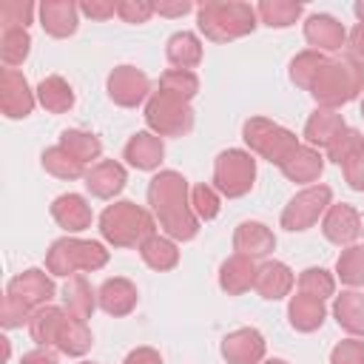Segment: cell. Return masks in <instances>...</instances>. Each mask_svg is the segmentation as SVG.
<instances>
[{"mask_svg": "<svg viewBox=\"0 0 364 364\" xmlns=\"http://www.w3.org/2000/svg\"><path fill=\"white\" fill-rule=\"evenodd\" d=\"M148 205L154 219L173 242H191L199 233V219L191 208L188 179L179 171H159L148 182Z\"/></svg>", "mask_w": 364, "mask_h": 364, "instance_id": "cell-1", "label": "cell"}, {"mask_svg": "<svg viewBox=\"0 0 364 364\" xmlns=\"http://www.w3.org/2000/svg\"><path fill=\"white\" fill-rule=\"evenodd\" d=\"M307 91L318 102V108L338 111L344 102L355 100L364 91V60H355L350 54L327 57Z\"/></svg>", "mask_w": 364, "mask_h": 364, "instance_id": "cell-2", "label": "cell"}, {"mask_svg": "<svg viewBox=\"0 0 364 364\" xmlns=\"http://www.w3.org/2000/svg\"><path fill=\"white\" fill-rule=\"evenodd\" d=\"M196 26L210 43H230L259 26L256 6L239 0H208L196 6Z\"/></svg>", "mask_w": 364, "mask_h": 364, "instance_id": "cell-3", "label": "cell"}, {"mask_svg": "<svg viewBox=\"0 0 364 364\" xmlns=\"http://www.w3.org/2000/svg\"><path fill=\"white\" fill-rule=\"evenodd\" d=\"M100 233L114 247H136L156 233V219L131 199H119L100 213Z\"/></svg>", "mask_w": 364, "mask_h": 364, "instance_id": "cell-4", "label": "cell"}, {"mask_svg": "<svg viewBox=\"0 0 364 364\" xmlns=\"http://www.w3.org/2000/svg\"><path fill=\"white\" fill-rule=\"evenodd\" d=\"M108 264V250L102 242L91 239H77V236H63L51 242L46 253V270L51 276H80V273H94Z\"/></svg>", "mask_w": 364, "mask_h": 364, "instance_id": "cell-5", "label": "cell"}, {"mask_svg": "<svg viewBox=\"0 0 364 364\" xmlns=\"http://www.w3.org/2000/svg\"><path fill=\"white\" fill-rule=\"evenodd\" d=\"M242 139L250 148V154H256V156H262V159H267V162H273L279 168L299 148V136L290 128H284V125H279V122H273L267 117H250V119H245Z\"/></svg>", "mask_w": 364, "mask_h": 364, "instance_id": "cell-6", "label": "cell"}, {"mask_svg": "<svg viewBox=\"0 0 364 364\" xmlns=\"http://www.w3.org/2000/svg\"><path fill=\"white\" fill-rule=\"evenodd\" d=\"M213 188L219 191V196L228 199H239L245 193H250L253 182H256V159L250 151L242 148H228L213 159Z\"/></svg>", "mask_w": 364, "mask_h": 364, "instance_id": "cell-7", "label": "cell"}, {"mask_svg": "<svg viewBox=\"0 0 364 364\" xmlns=\"http://www.w3.org/2000/svg\"><path fill=\"white\" fill-rule=\"evenodd\" d=\"M145 125L156 136H185L193 128V108L191 102L154 91L145 102Z\"/></svg>", "mask_w": 364, "mask_h": 364, "instance_id": "cell-8", "label": "cell"}, {"mask_svg": "<svg viewBox=\"0 0 364 364\" xmlns=\"http://www.w3.org/2000/svg\"><path fill=\"white\" fill-rule=\"evenodd\" d=\"M333 205V191L327 185H307L301 188L282 210V228L290 233H301L307 228H313L316 222H321V216L327 213V208Z\"/></svg>", "mask_w": 364, "mask_h": 364, "instance_id": "cell-9", "label": "cell"}, {"mask_svg": "<svg viewBox=\"0 0 364 364\" xmlns=\"http://www.w3.org/2000/svg\"><path fill=\"white\" fill-rule=\"evenodd\" d=\"M105 88H108V97L114 100V105H119V108H136L139 102H145L151 97V80L136 65H117L108 74Z\"/></svg>", "mask_w": 364, "mask_h": 364, "instance_id": "cell-10", "label": "cell"}, {"mask_svg": "<svg viewBox=\"0 0 364 364\" xmlns=\"http://www.w3.org/2000/svg\"><path fill=\"white\" fill-rule=\"evenodd\" d=\"M37 105V91L17 68H3L0 74V111L9 119H26Z\"/></svg>", "mask_w": 364, "mask_h": 364, "instance_id": "cell-11", "label": "cell"}, {"mask_svg": "<svg viewBox=\"0 0 364 364\" xmlns=\"http://www.w3.org/2000/svg\"><path fill=\"white\" fill-rule=\"evenodd\" d=\"M6 293L14 296V299H20L28 310H37V307L51 304V299L57 296V287H54L48 270L28 267V270H23V273H17V276L9 279Z\"/></svg>", "mask_w": 364, "mask_h": 364, "instance_id": "cell-12", "label": "cell"}, {"mask_svg": "<svg viewBox=\"0 0 364 364\" xmlns=\"http://www.w3.org/2000/svg\"><path fill=\"white\" fill-rule=\"evenodd\" d=\"M321 233L338 247L355 245V239L361 236V213L347 202H333L321 216Z\"/></svg>", "mask_w": 364, "mask_h": 364, "instance_id": "cell-13", "label": "cell"}, {"mask_svg": "<svg viewBox=\"0 0 364 364\" xmlns=\"http://www.w3.org/2000/svg\"><path fill=\"white\" fill-rule=\"evenodd\" d=\"M267 341L256 327H239L222 338V358L228 364H262Z\"/></svg>", "mask_w": 364, "mask_h": 364, "instance_id": "cell-14", "label": "cell"}, {"mask_svg": "<svg viewBox=\"0 0 364 364\" xmlns=\"http://www.w3.org/2000/svg\"><path fill=\"white\" fill-rule=\"evenodd\" d=\"M37 14H40L43 31L57 40L71 37L80 26V6L71 0H43L37 6Z\"/></svg>", "mask_w": 364, "mask_h": 364, "instance_id": "cell-15", "label": "cell"}, {"mask_svg": "<svg viewBox=\"0 0 364 364\" xmlns=\"http://www.w3.org/2000/svg\"><path fill=\"white\" fill-rule=\"evenodd\" d=\"M82 182H85V191L91 196H97V199H114L125 188L128 173H125V168L117 159H100V162L88 165Z\"/></svg>", "mask_w": 364, "mask_h": 364, "instance_id": "cell-16", "label": "cell"}, {"mask_svg": "<svg viewBox=\"0 0 364 364\" xmlns=\"http://www.w3.org/2000/svg\"><path fill=\"white\" fill-rule=\"evenodd\" d=\"M139 301V293H136V284L131 279H122V276H114V279H105L97 290V304L102 313L114 316V318H122L128 316Z\"/></svg>", "mask_w": 364, "mask_h": 364, "instance_id": "cell-17", "label": "cell"}, {"mask_svg": "<svg viewBox=\"0 0 364 364\" xmlns=\"http://www.w3.org/2000/svg\"><path fill=\"white\" fill-rule=\"evenodd\" d=\"M304 40L313 46V51H338L347 46V28L333 14H310L304 20Z\"/></svg>", "mask_w": 364, "mask_h": 364, "instance_id": "cell-18", "label": "cell"}, {"mask_svg": "<svg viewBox=\"0 0 364 364\" xmlns=\"http://www.w3.org/2000/svg\"><path fill=\"white\" fill-rule=\"evenodd\" d=\"M162 156H165V142L154 131H136L122 148V159L136 171H156Z\"/></svg>", "mask_w": 364, "mask_h": 364, "instance_id": "cell-19", "label": "cell"}, {"mask_svg": "<svg viewBox=\"0 0 364 364\" xmlns=\"http://www.w3.org/2000/svg\"><path fill=\"white\" fill-rule=\"evenodd\" d=\"M273 247H276V236H273V230L267 225L253 222V219L236 225V230H233V250L239 256H247V259L256 262V259H264L267 253H273Z\"/></svg>", "mask_w": 364, "mask_h": 364, "instance_id": "cell-20", "label": "cell"}, {"mask_svg": "<svg viewBox=\"0 0 364 364\" xmlns=\"http://www.w3.org/2000/svg\"><path fill=\"white\" fill-rule=\"evenodd\" d=\"M51 219L65 230V233H80L85 228H91L94 222V210L85 202V196L80 193H60L51 202Z\"/></svg>", "mask_w": 364, "mask_h": 364, "instance_id": "cell-21", "label": "cell"}, {"mask_svg": "<svg viewBox=\"0 0 364 364\" xmlns=\"http://www.w3.org/2000/svg\"><path fill=\"white\" fill-rule=\"evenodd\" d=\"M347 125H344V117L338 114V111H333V108H316L310 117H307V122H304V142L310 145V148H330L338 136H341V131H344Z\"/></svg>", "mask_w": 364, "mask_h": 364, "instance_id": "cell-22", "label": "cell"}, {"mask_svg": "<svg viewBox=\"0 0 364 364\" xmlns=\"http://www.w3.org/2000/svg\"><path fill=\"white\" fill-rule=\"evenodd\" d=\"M293 284H296V276H293V270L284 262H276L273 259V262H264V264L256 267L253 290L262 299H267V301H279V299L290 296Z\"/></svg>", "mask_w": 364, "mask_h": 364, "instance_id": "cell-23", "label": "cell"}, {"mask_svg": "<svg viewBox=\"0 0 364 364\" xmlns=\"http://www.w3.org/2000/svg\"><path fill=\"white\" fill-rule=\"evenodd\" d=\"M290 182H299V185H316V179L321 176V171H324V156H321V151L318 148H310V145H299L293 154H290V159L279 168Z\"/></svg>", "mask_w": 364, "mask_h": 364, "instance_id": "cell-24", "label": "cell"}, {"mask_svg": "<svg viewBox=\"0 0 364 364\" xmlns=\"http://www.w3.org/2000/svg\"><path fill=\"white\" fill-rule=\"evenodd\" d=\"M287 318H290V327L299 330V333H313L324 324L327 318V307L321 299H313L307 293H296L290 296L287 301Z\"/></svg>", "mask_w": 364, "mask_h": 364, "instance_id": "cell-25", "label": "cell"}, {"mask_svg": "<svg viewBox=\"0 0 364 364\" xmlns=\"http://www.w3.org/2000/svg\"><path fill=\"white\" fill-rule=\"evenodd\" d=\"M253 282H256V264H253V259L233 253L230 259L222 262V267H219V287L228 296L247 293L253 287Z\"/></svg>", "mask_w": 364, "mask_h": 364, "instance_id": "cell-26", "label": "cell"}, {"mask_svg": "<svg viewBox=\"0 0 364 364\" xmlns=\"http://www.w3.org/2000/svg\"><path fill=\"white\" fill-rule=\"evenodd\" d=\"M97 304V293L91 290V284L85 282V276H71L65 284H63V310L77 318V321H88L91 313H94Z\"/></svg>", "mask_w": 364, "mask_h": 364, "instance_id": "cell-27", "label": "cell"}, {"mask_svg": "<svg viewBox=\"0 0 364 364\" xmlns=\"http://www.w3.org/2000/svg\"><path fill=\"white\" fill-rule=\"evenodd\" d=\"M333 316L341 330H347L355 338H364V293L358 290H341L333 299Z\"/></svg>", "mask_w": 364, "mask_h": 364, "instance_id": "cell-28", "label": "cell"}, {"mask_svg": "<svg viewBox=\"0 0 364 364\" xmlns=\"http://www.w3.org/2000/svg\"><path fill=\"white\" fill-rule=\"evenodd\" d=\"M165 57L173 68H196L202 63V40L193 31H176L165 43Z\"/></svg>", "mask_w": 364, "mask_h": 364, "instance_id": "cell-29", "label": "cell"}, {"mask_svg": "<svg viewBox=\"0 0 364 364\" xmlns=\"http://www.w3.org/2000/svg\"><path fill=\"white\" fill-rule=\"evenodd\" d=\"M65 318H68V313H65L63 307H57V304L37 307V310L31 313V318H28V336H31L37 344H43V347H54L57 333H60V327L65 324Z\"/></svg>", "mask_w": 364, "mask_h": 364, "instance_id": "cell-30", "label": "cell"}, {"mask_svg": "<svg viewBox=\"0 0 364 364\" xmlns=\"http://www.w3.org/2000/svg\"><path fill=\"white\" fill-rule=\"evenodd\" d=\"M34 91H37V102H40L48 114H65V111L74 108V91H71V85H68L60 74L43 77Z\"/></svg>", "mask_w": 364, "mask_h": 364, "instance_id": "cell-31", "label": "cell"}, {"mask_svg": "<svg viewBox=\"0 0 364 364\" xmlns=\"http://www.w3.org/2000/svg\"><path fill=\"white\" fill-rule=\"evenodd\" d=\"M139 256H142V262L151 270H159V273L173 270L179 264V247H176V242L171 236H159V233H154L148 242L139 245Z\"/></svg>", "mask_w": 364, "mask_h": 364, "instance_id": "cell-32", "label": "cell"}, {"mask_svg": "<svg viewBox=\"0 0 364 364\" xmlns=\"http://www.w3.org/2000/svg\"><path fill=\"white\" fill-rule=\"evenodd\" d=\"M57 145H63L77 162H82L85 168L88 165H94V162H100V154H102V142L97 139V134H91V131H80V128H65L63 134H60V142Z\"/></svg>", "mask_w": 364, "mask_h": 364, "instance_id": "cell-33", "label": "cell"}, {"mask_svg": "<svg viewBox=\"0 0 364 364\" xmlns=\"http://www.w3.org/2000/svg\"><path fill=\"white\" fill-rule=\"evenodd\" d=\"M91 344H94V336H91V330H88V324H85V321H77V318H71V316L65 318V324L60 327L57 341H54V347H57L60 353L71 355V358L85 355V353L91 350Z\"/></svg>", "mask_w": 364, "mask_h": 364, "instance_id": "cell-34", "label": "cell"}, {"mask_svg": "<svg viewBox=\"0 0 364 364\" xmlns=\"http://www.w3.org/2000/svg\"><path fill=\"white\" fill-rule=\"evenodd\" d=\"M301 11H304V6L296 0H262L256 6L259 23H264L270 28H290L301 17Z\"/></svg>", "mask_w": 364, "mask_h": 364, "instance_id": "cell-35", "label": "cell"}, {"mask_svg": "<svg viewBox=\"0 0 364 364\" xmlns=\"http://www.w3.org/2000/svg\"><path fill=\"white\" fill-rule=\"evenodd\" d=\"M40 162H43V171L46 173H51V176H57V179H82L85 176V165L82 162H77L63 145H51V148H46L43 151V156H40Z\"/></svg>", "mask_w": 364, "mask_h": 364, "instance_id": "cell-36", "label": "cell"}, {"mask_svg": "<svg viewBox=\"0 0 364 364\" xmlns=\"http://www.w3.org/2000/svg\"><path fill=\"white\" fill-rule=\"evenodd\" d=\"M31 51V34L28 28H6L0 34V60L6 68H17L26 63Z\"/></svg>", "mask_w": 364, "mask_h": 364, "instance_id": "cell-37", "label": "cell"}, {"mask_svg": "<svg viewBox=\"0 0 364 364\" xmlns=\"http://www.w3.org/2000/svg\"><path fill=\"white\" fill-rule=\"evenodd\" d=\"M336 276L347 287H364V245H347L336 259Z\"/></svg>", "mask_w": 364, "mask_h": 364, "instance_id": "cell-38", "label": "cell"}, {"mask_svg": "<svg viewBox=\"0 0 364 364\" xmlns=\"http://www.w3.org/2000/svg\"><path fill=\"white\" fill-rule=\"evenodd\" d=\"M159 91L168 97H176L182 102H191L199 94V77L193 71H185V68H168L159 77Z\"/></svg>", "mask_w": 364, "mask_h": 364, "instance_id": "cell-39", "label": "cell"}, {"mask_svg": "<svg viewBox=\"0 0 364 364\" xmlns=\"http://www.w3.org/2000/svg\"><path fill=\"white\" fill-rule=\"evenodd\" d=\"M324 60H327V54H321V51H313V48H307V51H299V54L290 60V68H287V74H290V82L307 91V88H310V82L316 80L318 68L324 65Z\"/></svg>", "mask_w": 364, "mask_h": 364, "instance_id": "cell-40", "label": "cell"}, {"mask_svg": "<svg viewBox=\"0 0 364 364\" xmlns=\"http://www.w3.org/2000/svg\"><path fill=\"white\" fill-rule=\"evenodd\" d=\"M296 284H299V293H307V296L321 299V301L336 293V279L324 267H304L299 273V282Z\"/></svg>", "mask_w": 364, "mask_h": 364, "instance_id": "cell-41", "label": "cell"}, {"mask_svg": "<svg viewBox=\"0 0 364 364\" xmlns=\"http://www.w3.org/2000/svg\"><path fill=\"white\" fill-rule=\"evenodd\" d=\"M191 208H193V213H196L199 222H202V219H205V222L216 219L219 210H222L219 191H216L213 185H205V182L193 185V188H191Z\"/></svg>", "mask_w": 364, "mask_h": 364, "instance_id": "cell-42", "label": "cell"}, {"mask_svg": "<svg viewBox=\"0 0 364 364\" xmlns=\"http://www.w3.org/2000/svg\"><path fill=\"white\" fill-rule=\"evenodd\" d=\"M37 6L28 0H3L0 3V26L6 28H28Z\"/></svg>", "mask_w": 364, "mask_h": 364, "instance_id": "cell-43", "label": "cell"}, {"mask_svg": "<svg viewBox=\"0 0 364 364\" xmlns=\"http://www.w3.org/2000/svg\"><path fill=\"white\" fill-rule=\"evenodd\" d=\"M361 151H364V136H361V131H355V128H344L341 136L327 148V159L336 162V165L341 168L347 159H353V156L361 154Z\"/></svg>", "mask_w": 364, "mask_h": 364, "instance_id": "cell-44", "label": "cell"}, {"mask_svg": "<svg viewBox=\"0 0 364 364\" xmlns=\"http://www.w3.org/2000/svg\"><path fill=\"white\" fill-rule=\"evenodd\" d=\"M31 313H34V310H28L20 299H14V296L6 293V296H3V307H0V324H3L6 330L23 327V324H28Z\"/></svg>", "mask_w": 364, "mask_h": 364, "instance_id": "cell-45", "label": "cell"}, {"mask_svg": "<svg viewBox=\"0 0 364 364\" xmlns=\"http://www.w3.org/2000/svg\"><path fill=\"white\" fill-rule=\"evenodd\" d=\"M330 364H364V338H344L330 350Z\"/></svg>", "mask_w": 364, "mask_h": 364, "instance_id": "cell-46", "label": "cell"}, {"mask_svg": "<svg viewBox=\"0 0 364 364\" xmlns=\"http://www.w3.org/2000/svg\"><path fill=\"white\" fill-rule=\"evenodd\" d=\"M154 11V3L151 0H119L117 3V17L131 23V26H139V23H148Z\"/></svg>", "mask_w": 364, "mask_h": 364, "instance_id": "cell-47", "label": "cell"}, {"mask_svg": "<svg viewBox=\"0 0 364 364\" xmlns=\"http://www.w3.org/2000/svg\"><path fill=\"white\" fill-rule=\"evenodd\" d=\"M341 173H344V182L353 188V191H361L364 193V151L355 154L353 159H347L341 165Z\"/></svg>", "mask_w": 364, "mask_h": 364, "instance_id": "cell-48", "label": "cell"}, {"mask_svg": "<svg viewBox=\"0 0 364 364\" xmlns=\"http://www.w3.org/2000/svg\"><path fill=\"white\" fill-rule=\"evenodd\" d=\"M80 14H85L91 20H108L117 14V3L114 0H85V3H80Z\"/></svg>", "mask_w": 364, "mask_h": 364, "instance_id": "cell-49", "label": "cell"}, {"mask_svg": "<svg viewBox=\"0 0 364 364\" xmlns=\"http://www.w3.org/2000/svg\"><path fill=\"white\" fill-rule=\"evenodd\" d=\"M20 364H60V353H57V347H43V344H37L34 350L23 353Z\"/></svg>", "mask_w": 364, "mask_h": 364, "instance_id": "cell-50", "label": "cell"}, {"mask_svg": "<svg viewBox=\"0 0 364 364\" xmlns=\"http://www.w3.org/2000/svg\"><path fill=\"white\" fill-rule=\"evenodd\" d=\"M347 54L355 60H364V23H355L347 31Z\"/></svg>", "mask_w": 364, "mask_h": 364, "instance_id": "cell-51", "label": "cell"}, {"mask_svg": "<svg viewBox=\"0 0 364 364\" xmlns=\"http://www.w3.org/2000/svg\"><path fill=\"white\" fill-rule=\"evenodd\" d=\"M122 364H162V355L154 347H136L122 358Z\"/></svg>", "mask_w": 364, "mask_h": 364, "instance_id": "cell-52", "label": "cell"}, {"mask_svg": "<svg viewBox=\"0 0 364 364\" xmlns=\"http://www.w3.org/2000/svg\"><path fill=\"white\" fill-rule=\"evenodd\" d=\"M154 11L162 14V17H182L188 11H193V3L191 0H176V3H154Z\"/></svg>", "mask_w": 364, "mask_h": 364, "instance_id": "cell-53", "label": "cell"}, {"mask_svg": "<svg viewBox=\"0 0 364 364\" xmlns=\"http://www.w3.org/2000/svg\"><path fill=\"white\" fill-rule=\"evenodd\" d=\"M353 11H355V17H358V23H364V0H358V3L353 6Z\"/></svg>", "mask_w": 364, "mask_h": 364, "instance_id": "cell-54", "label": "cell"}, {"mask_svg": "<svg viewBox=\"0 0 364 364\" xmlns=\"http://www.w3.org/2000/svg\"><path fill=\"white\" fill-rule=\"evenodd\" d=\"M262 364H290V361H284V358H267V361H262Z\"/></svg>", "mask_w": 364, "mask_h": 364, "instance_id": "cell-55", "label": "cell"}, {"mask_svg": "<svg viewBox=\"0 0 364 364\" xmlns=\"http://www.w3.org/2000/svg\"><path fill=\"white\" fill-rule=\"evenodd\" d=\"M77 364H94V361H77Z\"/></svg>", "mask_w": 364, "mask_h": 364, "instance_id": "cell-56", "label": "cell"}, {"mask_svg": "<svg viewBox=\"0 0 364 364\" xmlns=\"http://www.w3.org/2000/svg\"><path fill=\"white\" fill-rule=\"evenodd\" d=\"M361 233H364V216H361Z\"/></svg>", "mask_w": 364, "mask_h": 364, "instance_id": "cell-57", "label": "cell"}, {"mask_svg": "<svg viewBox=\"0 0 364 364\" xmlns=\"http://www.w3.org/2000/svg\"><path fill=\"white\" fill-rule=\"evenodd\" d=\"M361 117H364V100H361Z\"/></svg>", "mask_w": 364, "mask_h": 364, "instance_id": "cell-58", "label": "cell"}]
</instances>
